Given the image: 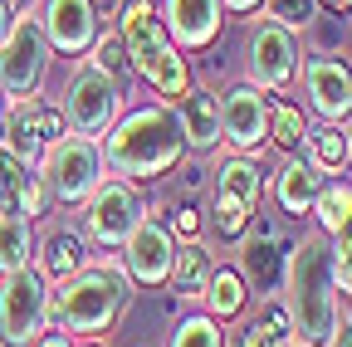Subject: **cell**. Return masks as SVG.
Wrapping results in <instances>:
<instances>
[{
	"mask_svg": "<svg viewBox=\"0 0 352 347\" xmlns=\"http://www.w3.org/2000/svg\"><path fill=\"white\" fill-rule=\"evenodd\" d=\"M103 142V166L108 177L152 186L171 177L186 161V137H182V117L171 103H142V108H122V117L98 137Z\"/></svg>",
	"mask_w": 352,
	"mask_h": 347,
	"instance_id": "cell-1",
	"label": "cell"
},
{
	"mask_svg": "<svg viewBox=\"0 0 352 347\" xmlns=\"http://www.w3.org/2000/svg\"><path fill=\"white\" fill-rule=\"evenodd\" d=\"M279 298L289 303L294 342H303V347H333L338 342L342 303H338V289H333V240L323 230H308L298 245H289Z\"/></svg>",
	"mask_w": 352,
	"mask_h": 347,
	"instance_id": "cell-2",
	"label": "cell"
},
{
	"mask_svg": "<svg viewBox=\"0 0 352 347\" xmlns=\"http://www.w3.org/2000/svg\"><path fill=\"white\" fill-rule=\"evenodd\" d=\"M132 289L138 284L127 279V269L118 265V259H98V265L88 259L78 274L50 284V323L64 328L78 342H98L127 313Z\"/></svg>",
	"mask_w": 352,
	"mask_h": 347,
	"instance_id": "cell-3",
	"label": "cell"
},
{
	"mask_svg": "<svg viewBox=\"0 0 352 347\" xmlns=\"http://www.w3.org/2000/svg\"><path fill=\"white\" fill-rule=\"evenodd\" d=\"M118 34L127 45L132 74L157 93V103H176L191 89V64L171 45V34L157 15V0H118Z\"/></svg>",
	"mask_w": 352,
	"mask_h": 347,
	"instance_id": "cell-4",
	"label": "cell"
},
{
	"mask_svg": "<svg viewBox=\"0 0 352 347\" xmlns=\"http://www.w3.org/2000/svg\"><path fill=\"white\" fill-rule=\"evenodd\" d=\"M34 171H39V181H44V191H50L54 205H83L88 196H94V186L108 177L103 142L69 127L64 137H54L50 147H44V157L34 161Z\"/></svg>",
	"mask_w": 352,
	"mask_h": 347,
	"instance_id": "cell-5",
	"label": "cell"
},
{
	"mask_svg": "<svg viewBox=\"0 0 352 347\" xmlns=\"http://www.w3.org/2000/svg\"><path fill=\"white\" fill-rule=\"evenodd\" d=\"M215 196H210V235L215 240H240L250 230V221L259 215V201H264V166L245 152H230L215 161Z\"/></svg>",
	"mask_w": 352,
	"mask_h": 347,
	"instance_id": "cell-6",
	"label": "cell"
},
{
	"mask_svg": "<svg viewBox=\"0 0 352 347\" xmlns=\"http://www.w3.org/2000/svg\"><path fill=\"white\" fill-rule=\"evenodd\" d=\"M78 215H83V240H88V245L118 249V245L152 215V201H147V191H142L138 181L103 177V181L94 186V196L78 205Z\"/></svg>",
	"mask_w": 352,
	"mask_h": 347,
	"instance_id": "cell-7",
	"label": "cell"
},
{
	"mask_svg": "<svg viewBox=\"0 0 352 347\" xmlns=\"http://www.w3.org/2000/svg\"><path fill=\"white\" fill-rule=\"evenodd\" d=\"M122 108H127L122 78H113L98 64H78L74 78L64 83V98H59L64 122L74 127V133H88V137H103L108 127L122 117Z\"/></svg>",
	"mask_w": 352,
	"mask_h": 347,
	"instance_id": "cell-8",
	"label": "cell"
},
{
	"mask_svg": "<svg viewBox=\"0 0 352 347\" xmlns=\"http://www.w3.org/2000/svg\"><path fill=\"white\" fill-rule=\"evenodd\" d=\"M44 328H50V279L34 265L0 274V342L34 347Z\"/></svg>",
	"mask_w": 352,
	"mask_h": 347,
	"instance_id": "cell-9",
	"label": "cell"
},
{
	"mask_svg": "<svg viewBox=\"0 0 352 347\" xmlns=\"http://www.w3.org/2000/svg\"><path fill=\"white\" fill-rule=\"evenodd\" d=\"M303 64V45L298 34L284 30L279 20H259L245 39V83H254L259 93H284L298 78Z\"/></svg>",
	"mask_w": 352,
	"mask_h": 347,
	"instance_id": "cell-10",
	"label": "cell"
},
{
	"mask_svg": "<svg viewBox=\"0 0 352 347\" xmlns=\"http://www.w3.org/2000/svg\"><path fill=\"white\" fill-rule=\"evenodd\" d=\"M50 39H44L39 20L34 15H20L15 30L0 39V89H6L10 98H30L39 93L44 74H50Z\"/></svg>",
	"mask_w": 352,
	"mask_h": 347,
	"instance_id": "cell-11",
	"label": "cell"
},
{
	"mask_svg": "<svg viewBox=\"0 0 352 347\" xmlns=\"http://www.w3.org/2000/svg\"><path fill=\"white\" fill-rule=\"evenodd\" d=\"M298 78L318 122H338V127L352 122V64L342 54H303Z\"/></svg>",
	"mask_w": 352,
	"mask_h": 347,
	"instance_id": "cell-12",
	"label": "cell"
},
{
	"mask_svg": "<svg viewBox=\"0 0 352 347\" xmlns=\"http://www.w3.org/2000/svg\"><path fill=\"white\" fill-rule=\"evenodd\" d=\"M220 147L245 157L270 147V98L254 83H235L230 93H220Z\"/></svg>",
	"mask_w": 352,
	"mask_h": 347,
	"instance_id": "cell-13",
	"label": "cell"
},
{
	"mask_svg": "<svg viewBox=\"0 0 352 347\" xmlns=\"http://www.w3.org/2000/svg\"><path fill=\"white\" fill-rule=\"evenodd\" d=\"M64 133H69V122H64L59 103L39 98V93H30V98H10L6 147H10L25 166H34V161L44 157V147H50L54 137H64Z\"/></svg>",
	"mask_w": 352,
	"mask_h": 347,
	"instance_id": "cell-14",
	"label": "cell"
},
{
	"mask_svg": "<svg viewBox=\"0 0 352 347\" xmlns=\"http://www.w3.org/2000/svg\"><path fill=\"white\" fill-rule=\"evenodd\" d=\"M240 240H245V245H240V265H235V269L245 274L250 293H259V298L279 293V289H284V265H289V240H279L274 225L264 221V215H254L250 230H245Z\"/></svg>",
	"mask_w": 352,
	"mask_h": 347,
	"instance_id": "cell-15",
	"label": "cell"
},
{
	"mask_svg": "<svg viewBox=\"0 0 352 347\" xmlns=\"http://www.w3.org/2000/svg\"><path fill=\"white\" fill-rule=\"evenodd\" d=\"M122 254H118V265L127 269V279L132 284H142V289H162L166 279H171V254H176V235L162 225V221H147L132 230L122 245H118Z\"/></svg>",
	"mask_w": 352,
	"mask_h": 347,
	"instance_id": "cell-16",
	"label": "cell"
},
{
	"mask_svg": "<svg viewBox=\"0 0 352 347\" xmlns=\"http://www.w3.org/2000/svg\"><path fill=\"white\" fill-rule=\"evenodd\" d=\"M34 20H39L44 39H50V49L64 59L88 54L98 39V5L94 0H44Z\"/></svg>",
	"mask_w": 352,
	"mask_h": 347,
	"instance_id": "cell-17",
	"label": "cell"
},
{
	"mask_svg": "<svg viewBox=\"0 0 352 347\" xmlns=\"http://www.w3.org/2000/svg\"><path fill=\"white\" fill-rule=\"evenodd\" d=\"M157 15H162L171 45L182 49V54L210 49L215 34H220V25H226V5H220V0H162Z\"/></svg>",
	"mask_w": 352,
	"mask_h": 347,
	"instance_id": "cell-18",
	"label": "cell"
},
{
	"mask_svg": "<svg viewBox=\"0 0 352 347\" xmlns=\"http://www.w3.org/2000/svg\"><path fill=\"white\" fill-rule=\"evenodd\" d=\"M176 117H182L186 152H215L220 147V93H210L206 83H191L176 98Z\"/></svg>",
	"mask_w": 352,
	"mask_h": 347,
	"instance_id": "cell-19",
	"label": "cell"
},
{
	"mask_svg": "<svg viewBox=\"0 0 352 347\" xmlns=\"http://www.w3.org/2000/svg\"><path fill=\"white\" fill-rule=\"evenodd\" d=\"M94 245L83 240V230H69V225H50L44 230V240H34V269L50 279V284H59V279H69V274H78L88 259Z\"/></svg>",
	"mask_w": 352,
	"mask_h": 347,
	"instance_id": "cell-20",
	"label": "cell"
},
{
	"mask_svg": "<svg viewBox=\"0 0 352 347\" xmlns=\"http://www.w3.org/2000/svg\"><path fill=\"white\" fill-rule=\"evenodd\" d=\"M318 186H323V177H318V171L294 152V157H284V161H279V171L270 177V186H264V191L274 196V205H279L284 215H294V221H298V215L314 210Z\"/></svg>",
	"mask_w": 352,
	"mask_h": 347,
	"instance_id": "cell-21",
	"label": "cell"
},
{
	"mask_svg": "<svg viewBox=\"0 0 352 347\" xmlns=\"http://www.w3.org/2000/svg\"><path fill=\"white\" fill-rule=\"evenodd\" d=\"M210 269H215V254H210L201 240H176V254H171V279H166V284L182 293V298L201 303Z\"/></svg>",
	"mask_w": 352,
	"mask_h": 347,
	"instance_id": "cell-22",
	"label": "cell"
},
{
	"mask_svg": "<svg viewBox=\"0 0 352 347\" xmlns=\"http://www.w3.org/2000/svg\"><path fill=\"white\" fill-rule=\"evenodd\" d=\"M303 161L318 171V177H342L347 171V127L338 122H308V137H303Z\"/></svg>",
	"mask_w": 352,
	"mask_h": 347,
	"instance_id": "cell-23",
	"label": "cell"
},
{
	"mask_svg": "<svg viewBox=\"0 0 352 347\" xmlns=\"http://www.w3.org/2000/svg\"><path fill=\"white\" fill-rule=\"evenodd\" d=\"M201 303H206V313H210L215 323H230V318L245 309V303H250V284H245V274H240L235 265H215L210 279H206Z\"/></svg>",
	"mask_w": 352,
	"mask_h": 347,
	"instance_id": "cell-24",
	"label": "cell"
},
{
	"mask_svg": "<svg viewBox=\"0 0 352 347\" xmlns=\"http://www.w3.org/2000/svg\"><path fill=\"white\" fill-rule=\"evenodd\" d=\"M284 342H294V318H289V303L279 293H270L264 309H259V318H250L240 328L235 347H284Z\"/></svg>",
	"mask_w": 352,
	"mask_h": 347,
	"instance_id": "cell-25",
	"label": "cell"
},
{
	"mask_svg": "<svg viewBox=\"0 0 352 347\" xmlns=\"http://www.w3.org/2000/svg\"><path fill=\"white\" fill-rule=\"evenodd\" d=\"M314 230H323L328 240L352 221V181H342V177H333V181H323L318 186V196H314Z\"/></svg>",
	"mask_w": 352,
	"mask_h": 347,
	"instance_id": "cell-26",
	"label": "cell"
},
{
	"mask_svg": "<svg viewBox=\"0 0 352 347\" xmlns=\"http://www.w3.org/2000/svg\"><path fill=\"white\" fill-rule=\"evenodd\" d=\"M25 265H34V221L0 215V274H15Z\"/></svg>",
	"mask_w": 352,
	"mask_h": 347,
	"instance_id": "cell-27",
	"label": "cell"
},
{
	"mask_svg": "<svg viewBox=\"0 0 352 347\" xmlns=\"http://www.w3.org/2000/svg\"><path fill=\"white\" fill-rule=\"evenodd\" d=\"M303 137H308V117L298 113V103L270 98V142L284 157H294V152H303Z\"/></svg>",
	"mask_w": 352,
	"mask_h": 347,
	"instance_id": "cell-28",
	"label": "cell"
},
{
	"mask_svg": "<svg viewBox=\"0 0 352 347\" xmlns=\"http://www.w3.org/2000/svg\"><path fill=\"white\" fill-rule=\"evenodd\" d=\"M166 347H230V337H226V323H215L210 313H191L171 328Z\"/></svg>",
	"mask_w": 352,
	"mask_h": 347,
	"instance_id": "cell-29",
	"label": "cell"
},
{
	"mask_svg": "<svg viewBox=\"0 0 352 347\" xmlns=\"http://www.w3.org/2000/svg\"><path fill=\"white\" fill-rule=\"evenodd\" d=\"M88 64H98V69H108L113 78H122V83H127L132 64H127V45H122V34H118V25H113V30H98V39H94V49H88Z\"/></svg>",
	"mask_w": 352,
	"mask_h": 347,
	"instance_id": "cell-30",
	"label": "cell"
},
{
	"mask_svg": "<svg viewBox=\"0 0 352 347\" xmlns=\"http://www.w3.org/2000/svg\"><path fill=\"white\" fill-rule=\"evenodd\" d=\"M34 166H25L6 142H0V215H15V201H20V186Z\"/></svg>",
	"mask_w": 352,
	"mask_h": 347,
	"instance_id": "cell-31",
	"label": "cell"
},
{
	"mask_svg": "<svg viewBox=\"0 0 352 347\" xmlns=\"http://www.w3.org/2000/svg\"><path fill=\"white\" fill-rule=\"evenodd\" d=\"M264 20H279L284 30L303 34L318 20V0H264Z\"/></svg>",
	"mask_w": 352,
	"mask_h": 347,
	"instance_id": "cell-32",
	"label": "cell"
},
{
	"mask_svg": "<svg viewBox=\"0 0 352 347\" xmlns=\"http://www.w3.org/2000/svg\"><path fill=\"white\" fill-rule=\"evenodd\" d=\"M44 210H50V191H44L39 171H30L25 186H20V201H15V215H25V221H39Z\"/></svg>",
	"mask_w": 352,
	"mask_h": 347,
	"instance_id": "cell-33",
	"label": "cell"
},
{
	"mask_svg": "<svg viewBox=\"0 0 352 347\" xmlns=\"http://www.w3.org/2000/svg\"><path fill=\"white\" fill-rule=\"evenodd\" d=\"M166 230H171L176 240H201V210H196V205H176Z\"/></svg>",
	"mask_w": 352,
	"mask_h": 347,
	"instance_id": "cell-34",
	"label": "cell"
},
{
	"mask_svg": "<svg viewBox=\"0 0 352 347\" xmlns=\"http://www.w3.org/2000/svg\"><path fill=\"white\" fill-rule=\"evenodd\" d=\"M34 347H74V337H69L64 328H54V323H50V328L39 333V342H34Z\"/></svg>",
	"mask_w": 352,
	"mask_h": 347,
	"instance_id": "cell-35",
	"label": "cell"
},
{
	"mask_svg": "<svg viewBox=\"0 0 352 347\" xmlns=\"http://www.w3.org/2000/svg\"><path fill=\"white\" fill-rule=\"evenodd\" d=\"M220 5H226V15H254L264 0H220Z\"/></svg>",
	"mask_w": 352,
	"mask_h": 347,
	"instance_id": "cell-36",
	"label": "cell"
},
{
	"mask_svg": "<svg viewBox=\"0 0 352 347\" xmlns=\"http://www.w3.org/2000/svg\"><path fill=\"white\" fill-rule=\"evenodd\" d=\"M15 20H20V15H15V5H10V0H0V39L15 30Z\"/></svg>",
	"mask_w": 352,
	"mask_h": 347,
	"instance_id": "cell-37",
	"label": "cell"
},
{
	"mask_svg": "<svg viewBox=\"0 0 352 347\" xmlns=\"http://www.w3.org/2000/svg\"><path fill=\"white\" fill-rule=\"evenodd\" d=\"M6 122H10V93L0 89V142H6Z\"/></svg>",
	"mask_w": 352,
	"mask_h": 347,
	"instance_id": "cell-38",
	"label": "cell"
},
{
	"mask_svg": "<svg viewBox=\"0 0 352 347\" xmlns=\"http://www.w3.org/2000/svg\"><path fill=\"white\" fill-rule=\"evenodd\" d=\"M318 5H328L333 15H347V10H352V0H318Z\"/></svg>",
	"mask_w": 352,
	"mask_h": 347,
	"instance_id": "cell-39",
	"label": "cell"
},
{
	"mask_svg": "<svg viewBox=\"0 0 352 347\" xmlns=\"http://www.w3.org/2000/svg\"><path fill=\"white\" fill-rule=\"evenodd\" d=\"M333 347H352V323H342V333H338V342Z\"/></svg>",
	"mask_w": 352,
	"mask_h": 347,
	"instance_id": "cell-40",
	"label": "cell"
},
{
	"mask_svg": "<svg viewBox=\"0 0 352 347\" xmlns=\"http://www.w3.org/2000/svg\"><path fill=\"white\" fill-rule=\"evenodd\" d=\"M10 5H15V15H30V10H34V0H10Z\"/></svg>",
	"mask_w": 352,
	"mask_h": 347,
	"instance_id": "cell-41",
	"label": "cell"
},
{
	"mask_svg": "<svg viewBox=\"0 0 352 347\" xmlns=\"http://www.w3.org/2000/svg\"><path fill=\"white\" fill-rule=\"evenodd\" d=\"M342 323H352V293H342Z\"/></svg>",
	"mask_w": 352,
	"mask_h": 347,
	"instance_id": "cell-42",
	"label": "cell"
},
{
	"mask_svg": "<svg viewBox=\"0 0 352 347\" xmlns=\"http://www.w3.org/2000/svg\"><path fill=\"white\" fill-rule=\"evenodd\" d=\"M347 166H352V122H347Z\"/></svg>",
	"mask_w": 352,
	"mask_h": 347,
	"instance_id": "cell-43",
	"label": "cell"
},
{
	"mask_svg": "<svg viewBox=\"0 0 352 347\" xmlns=\"http://www.w3.org/2000/svg\"><path fill=\"white\" fill-rule=\"evenodd\" d=\"M284 347H303V342H284Z\"/></svg>",
	"mask_w": 352,
	"mask_h": 347,
	"instance_id": "cell-44",
	"label": "cell"
},
{
	"mask_svg": "<svg viewBox=\"0 0 352 347\" xmlns=\"http://www.w3.org/2000/svg\"><path fill=\"white\" fill-rule=\"evenodd\" d=\"M83 347H98V342H83Z\"/></svg>",
	"mask_w": 352,
	"mask_h": 347,
	"instance_id": "cell-45",
	"label": "cell"
},
{
	"mask_svg": "<svg viewBox=\"0 0 352 347\" xmlns=\"http://www.w3.org/2000/svg\"><path fill=\"white\" fill-rule=\"evenodd\" d=\"M347 20H352V10H347Z\"/></svg>",
	"mask_w": 352,
	"mask_h": 347,
	"instance_id": "cell-46",
	"label": "cell"
},
{
	"mask_svg": "<svg viewBox=\"0 0 352 347\" xmlns=\"http://www.w3.org/2000/svg\"><path fill=\"white\" fill-rule=\"evenodd\" d=\"M0 347H6V342H0Z\"/></svg>",
	"mask_w": 352,
	"mask_h": 347,
	"instance_id": "cell-47",
	"label": "cell"
}]
</instances>
